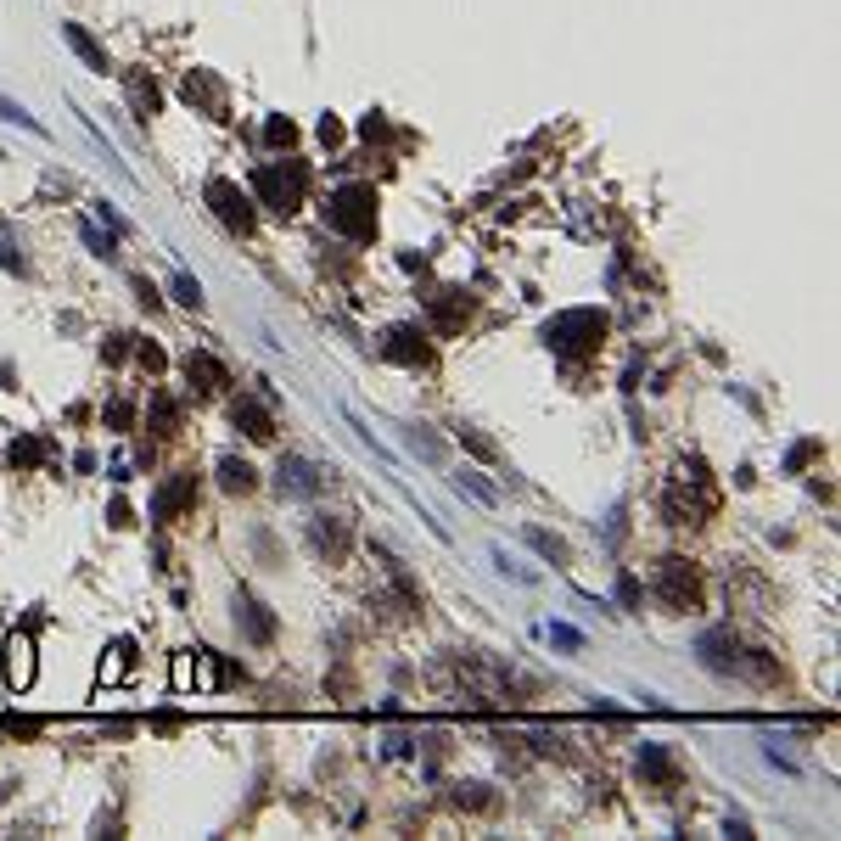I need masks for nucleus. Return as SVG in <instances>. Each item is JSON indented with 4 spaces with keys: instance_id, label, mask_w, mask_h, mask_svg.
Returning a JSON list of instances; mask_svg holds the SVG:
<instances>
[{
    "instance_id": "nucleus-5",
    "label": "nucleus",
    "mask_w": 841,
    "mask_h": 841,
    "mask_svg": "<svg viewBox=\"0 0 841 841\" xmlns=\"http://www.w3.org/2000/svg\"><path fill=\"white\" fill-rule=\"evenodd\" d=\"M202 197H208V208H214V214L225 219L230 230H236V236H247V230L258 225V214H253V197H247V191L236 186V180H225V174H214V180L202 186Z\"/></svg>"
},
{
    "instance_id": "nucleus-6",
    "label": "nucleus",
    "mask_w": 841,
    "mask_h": 841,
    "mask_svg": "<svg viewBox=\"0 0 841 841\" xmlns=\"http://www.w3.org/2000/svg\"><path fill=\"white\" fill-rule=\"evenodd\" d=\"M320 483H326V471L303 455H281V466H275V494H286V499H314Z\"/></svg>"
},
{
    "instance_id": "nucleus-10",
    "label": "nucleus",
    "mask_w": 841,
    "mask_h": 841,
    "mask_svg": "<svg viewBox=\"0 0 841 841\" xmlns=\"http://www.w3.org/2000/svg\"><path fill=\"white\" fill-rule=\"evenodd\" d=\"M236 623H242V634L253 645H270L275 640V617H270V606L258 595H247V589H236Z\"/></svg>"
},
{
    "instance_id": "nucleus-14",
    "label": "nucleus",
    "mask_w": 841,
    "mask_h": 841,
    "mask_svg": "<svg viewBox=\"0 0 841 841\" xmlns=\"http://www.w3.org/2000/svg\"><path fill=\"white\" fill-rule=\"evenodd\" d=\"M62 40L79 51V62H85L90 73H113V57H107V45L101 40H90V29L85 23H62Z\"/></svg>"
},
{
    "instance_id": "nucleus-1",
    "label": "nucleus",
    "mask_w": 841,
    "mask_h": 841,
    "mask_svg": "<svg viewBox=\"0 0 841 841\" xmlns=\"http://www.w3.org/2000/svg\"><path fill=\"white\" fill-rule=\"evenodd\" d=\"M253 191L264 197V208L270 214H298L303 208V191H309V169H303L298 157H286V163H258L253 174Z\"/></svg>"
},
{
    "instance_id": "nucleus-42",
    "label": "nucleus",
    "mask_w": 841,
    "mask_h": 841,
    "mask_svg": "<svg viewBox=\"0 0 841 841\" xmlns=\"http://www.w3.org/2000/svg\"><path fill=\"white\" fill-rule=\"evenodd\" d=\"M96 214H101V225H107V230H113V236H124V219H118V208H113V202H96Z\"/></svg>"
},
{
    "instance_id": "nucleus-22",
    "label": "nucleus",
    "mask_w": 841,
    "mask_h": 841,
    "mask_svg": "<svg viewBox=\"0 0 841 841\" xmlns=\"http://www.w3.org/2000/svg\"><path fill=\"white\" fill-rule=\"evenodd\" d=\"M735 668H746L757 679V685H769V679H780V662H774L769 651H746V656H735Z\"/></svg>"
},
{
    "instance_id": "nucleus-29",
    "label": "nucleus",
    "mask_w": 841,
    "mask_h": 841,
    "mask_svg": "<svg viewBox=\"0 0 841 841\" xmlns=\"http://www.w3.org/2000/svg\"><path fill=\"white\" fill-rule=\"evenodd\" d=\"M455 488H466V494H477L483 499V505H494V483H483V477H477V471H455Z\"/></svg>"
},
{
    "instance_id": "nucleus-35",
    "label": "nucleus",
    "mask_w": 841,
    "mask_h": 841,
    "mask_svg": "<svg viewBox=\"0 0 841 841\" xmlns=\"http://www.w3.org/2000/svg\"><path fill=\"white\" fill-rule=\"evenodd\" d=\"M129 421H135V410H129L124 399H113V404H107V427H113V432H129Z\"/></svg>"
},
{
    "instance_id": "nucleus-23",
    "label": "nucleus",
    "mask_w": 841,
    "mask_h": 841,
    "mask_svg": "<svg viewBox=\"0 0 841 841\" xmlns=\"http://www.w3.org/2000/svg\"><path fill=\"white\" fill-rule=\"evenodd\" d=\"M79 236H85V247H90L96 258H118V236H113V230H101V225H90V219H85V225H79Z\"/></svg>"
},
{
    "instance_id": "nucleus-43",
    "label": "nucleus",
    "mask_w": 841,
    "mask_h": 841,
    "mask_svg": "<svg viewBox=\"0 0 841 841\" xmlns=\"http://www.w3.org/2000/svg\"><path fill=\"white\" fill-rule=\"evenodd\" d=\"M320 141L337 146V141H343V124H337V118H320Z\"/></svg>"
},
{
    "instance_id": "nucleus-37",
    "label": "nucleus",
    "mask_w": 841,
    "mask_h": 841,
    "mask_svg": "<svg viewBox=\"0 0 841 841\" xmlns=\"http://www.w3.org/2000/svg\"><path fill=\"white\" fill-rule=\"evenodd\" d=\"M107 522H113V528H135V511H129V499H113V505H107Z\"/></svg>"
},
{
    "instance_id": "nucleus-16",
    "label": "nucleus",
    "mask_w": 841,
    "mask_h": 841,
    "mask_svg": "<svg viewBox=\"0 0 841 841\" xmlns=\"http://www.w3.org/2000/svg\"><path fill=\"white\" fill-rule=\"evenodd\" d=\"M186 376H191V387H202V393H219V387L230 382L214 354H186Z\"/></svg>"
},
{
    "instance_id": "nucleus-30",
    "label": "nucleus",
    "mask_w": 841,
    "mask_h": 841,
    "mask_svg": "<svg viewBox=\"0 0 841 841\" xmlns=\"http://www.w3.org/2000/svg\"><path fill=\"white\" fill-rule=\"evenodd\" d=\"M264 141H270V146H292V141H298V129L286 124V118H270V124H264Z\"/></svg>"
},
{
    "instance_id": "nucleus-34",
    "label": "nucleus",
    "mask_w": 841,
    "mask_h": 841,
    "mask_svg": "<svg viewBox=\"0 0 841 841\" xmlns=\"http://www.w3.org/2000/svg\"><path fill=\"white\" fill-rule=\"evenodd\" d=\"M813 455H819V443H813V438H802L797 449H791V455H785V471H802V466H808Z\"/></svg>"
},
{
    "instance_id": "nucleus-26",
    "label": "nucleus",
    "mask_w": 841,
    "mask_h": 841,
    "mask_svg": "<svg viewBox=\"0 0 841 841\" xmlns=\"http://www.w3.org/2000/svg\"><path fill=\"white\" fill-rule=\"evenodd\" d=\"M544 640L556 645V651H584V634L572 623H544Z\"/></svg>"
},
{
    "instance_id": "nucleus-36",
    "label": "nucleus",
    "mask_w": 841,
    "mask_h": 841,
    "mask_svg": "<svg viewBox=\"0 0 841 841\" xmlns=\"http://www.w3.org/2000/svg\"><path fill=\"white\" fill-rule=\"evenodd\" d=\"M152 421H157V432L169 438V432H174V404L169 399H152Z\"/></svg>"
},
{
    "instance_id": "nucleus-17",
    "label": "nucleus",
    "mask_w": 841,
    "mask_h": 841,
    "mask_svg": "<svg viewBox=\"0 0 841 841\" xmlns=\"http://www.w3.org/2000/svg\"><path fill=\"white\" fill-rule=\"evenodd\" d=\"M186 107H202V113H219V79L214 73H186V85H180Z\"/></svg>"
},
{
    "instance_id": "nucleus-9",
    "label": "nucleus",
    "mask_w": 841,
    "mask_h": 841,
    "mask_svg": "<svg viewBox=\"0 0 841 841\" xmlns=\"http://www.w3.org/2000/svg\"><path fill=\"white\" fill-rule=\"evenodd\" d=\"M230 427L242 432V438H253V443H270L275 438V415H270V404H258V399H236L230 404Z\"/></svg>"
},
{
    "instance_id": "nucleus-28",
    "label": "nucleus",
    "mask_w": 841,
    "mask_h": 841,
    "mask_svg": "<svg viewBox=\"0 0 841 841\" xmlns=\"http://www.w3.org/2000/svg\"><path fill=\"white\" fill-rule=\"evenodd\" d=\"M410 455H421V460H432V466H438V460H443V443L427 438V427H410Z\"/></svg>"
},
{
    "instance_id": "nucleus-7",
    "label": "nucleus",
    "mask_w": 841,
    "mask_h": 841,
    "mask_svg": "<svg viewBox=\"0 0 841 841\" xmlns=\"http://www.w3.org/2000/svg\"><path fill=\"white\" fill-rule=\"evenodd\" d=\"M382 359H393V365H427L432 359V343L421 326H387L382 331Z\"/></svg>"
},
{
    "instance_id": "nucleus-32",
    "label": "nucleus",
    "mask_w": 841,
    "mask_h": 841,
    "mask_svg": "<svg viewBox=\"0 0 841 841\" xmlns=\"http://www.w3.org/2000/svg\"><path fill=\"white\" fill-rule=\"evenodd\" d=\"M455 802H466V808H494V797H488V785H460Z\"/></svg>"
},
{
    "instance_id": "nucleus-44",
    "label": "nucleus",
    "mask_w": 841,
    "mask_h": 841,
    "mask_svg": "<svg viewBox=\"0 0 841 841\" xmlns=\"http://www.w3.org/2000/svg\"><path fill=\"white\" fill-rule=\"evenodd\" d=\"M606 539H623V505H612V516H606Z\"/></svg>"
},
{
    "instance_id": "nucleus-33",
    "label": "nucleus",
    "mask_w": 841,
    "mask_h": 841,
    "mask_svg": "<svg viewBox=\"0 0 841 841\" xmlns=\"http://www.w3.org/2000/svg\"><path fill=\"white\" fill-rule=\"evenodd\" d=\"M460 443H466V449H471V455H477V460H494V443H488V438H483V432H471V427H460Z\"/></svg>"
},
{
    "instance_id": "nucleus-13",
    "label": "nucleus",
    "mask_w": 841,
    "mask_h": 841,
    "mask_svg": "<svg viewBox=\"0 0 841 841\" xmlns=\"http://www.w3.org/2000/svg\"><path fill=\"white\" fill-rule=\"evenodd\" d=\"M309 544L326 561H343L348 556V528L337 522V516H309Z\"/></svg>"
},
{
    "instance_id": "nucleus-31",
    "label": "nucleus",
    "mask_w": 841,
    "mask_h": 841,
    "mask_svg": "<svg viewBox=\"0 0 841 841\" xmlns=\"http://www.w3.org/2000/svg\"><path fill=\"white\" fill-rule=\"evenodd\" d=\"M0 264H6L12 275H23V270H29V264H23V253H17V242L6 236V230H0Z\"/></svg>"
},
{
    "instance_id": "nucleus-25",
    "label": "nucleus",
    "mask_w": 841,
    "mask_h": 841,
    "mask_svg": "<svg viewBox=\"0 0 841 841\" xmlns=\"http://www.w3.org/2000/svg\"><path fill=\"white\" fill-rule=\"evenodd\" d=\"M169 292H174V303H186V309H202V281H197V275L180 270V275L169 281Z\"/></svg>"
},
{
    "instance_id": "nucleus-38",
    "label": "nucleus",
    "mask_w": 841,
    "mask_h": 841,
    "mask_svg": "<svg viewBox=\"0 0 841 841\" xmlns=\"http://www.w3.org/2000/svg\"><path fill=\"white\" fill-rule=\"evenodd\" d=\"M359 135H365V141H387V124H382V113H365V118H359Z\"/></svg>"
},
{
    "instance_id": "nucleus-11",
    "label": "nucleus",
    "mask_w": 841,
    "mask_h": 841,
    "mask_svg": "<svg viewBox=\"0 0 841 841\" xmlns=\"http://www.w3.org/2000/svg\"><path fill=\"white\" fill-rule=\"evenodd\" d=\"M191 499H197V483H191V471H180V477H169V483L152 494V522H174V516L186 511Z\"/></svg>"
},
{
    "instance_id": "nucleus-41",
    "label": "nucleus",
    "mask_w": 841,
    "mask_h": 841,
    "mask_svg": "<svg viewBox=\"0 0 841 841\" xmlns=\"http://www.w3.org/2000/svg\"><path fill=\"white\" fill-rule=\"evenodd\" d=\"M617 600H623L628 612H634V606H640V584H634V578H628V572H623V578H617Z\"/></svg>"
},
{
    "instance_id": "nucleus-45",
    "label": "nucleus",
    "mask_w": 841,
    "mask_h": 841,
    "mask_svg": "<svg viewBox=\"0 0 841 841\" xmlns=\"http://www.w3.org/2000/svg\"><path fill=\"white\" fill-rule=\"evenodd\" d=\"M141 365H146V371H163V348L141 343Z\"/></svg>"
},
{
    "instance_id": "nucleus-40",
    "label": "nucleus",
    "mask_w": 841,
    "mask_h": 841,
    "mask_svg": "<svg viewBox=\"0 0 841 841\" xmlns=\"http://www.w3.org/2000/svg\"><path fill=\"white\" fill-rule=\"evenodd\" d=\"M191 679H197V656H191V651H186V656H180V662H174V685L186 690V685H191Z\"/></svg>"
},
{
    "instance_id": "nucleus-18",
    "label": "nucleus",
    "mask_w": 841,
    "mask_h": 841,
    "mask_svg": "<svg viewBox=\"0 0 841 841\" xmlns=\"http://www.w3.org/2000/svg\"><path fill=\"white\" fill-rule=\"evenodd\" d=\"M135 673V640H113L107 645V662H101V685H118Z\"/></svg>"
},
{
    "instance_id": "nucleus-24",
    "label": "nucleus",
    "mask_w": 841,
    "mask_h": 841,
    "mask_svg": "<svg viewBox=\"0 0 841 841\" xmlns=\"http://www.w3.org/2000/svg\"><path fill=\"white\" fill-rule=\"evenodd\" d=\"M129 101H135V113H146V118L157 113V85L146 73H129Z\"/></svg>"
},
{
    "instance_id": "nucleus-21",
    "label": "nucleus",
    "mask_w": 841,
    "mask_h": 841,
    "mask_svg": "<svg viewBox=\"0 0 841 841\" xmlns=\"http://www.w3.org/2000/svg\"><path fill=\"white\" fill-rule=\"evenodd\" d=\"M432 314H438V331H455L471 314V303H466V292H438V298H432Z\"/></svg>"
},
{
    "instance_id": "nucleus-2",
    "label": "nucleus",
    "mask_w": 841,
    "mask_h": 841,
    "mask_svg": "<svg viewBox=\"0 0 841 841\" xmlns=\"http://www.w3.org/2000/svg\"><path fill=\"white\" fill-rule=\"evenodd\" d=\"M326 225L348 242H371L376 236V191L371 186H343L326 197Z\"/></svg>"
},
{
    "instance_id": "nucleus-19",
    "label": "nucleus",
    "mask_w": 841,
    "mask_h": 841,
    "mask_svg": "<svg viewBox=\"0 0 841 841\" xmlns=\"http://www.w3.org/2000/svg\"><path fill=\"white\" fill-rule=\"evenodd\" d=\"M253 483H258V471L247 466V460H236V455L219 460V488H225V494H253Z\"/></svg>"
},
{
    "instance_id": "nucleus-20",
    "label": "nucleus",
    "mask_w": 841,
    "mask_h": 841,
    "mask_svg": "<svg viewBox=\"0 0 841 841\" xmlns=\"http://www.w3.org/2000/svg\"><path fill=\"white\" fill-rule=\"evenodd\" d=\"M522 539L539 550L544 561H556V567H572V550H567V539L561 533H544V528H522Z\"/></svg>"
},
{
    "instance_id": "nucleus-3",
    "label": "nucleus",
    "mask_w": 841,
    "mask_h": 841,
    "mask_svg": "<svg viewBox=\"0 0 841 841\" xmlns=\"http://www.w3.org/2000/svg\"><path fill=\"white\" fill-rule=\"evenodd\" d=\"M600 337H606V314L600 309H567V314H556L550 326H544V343L556 348V354H595L600 348Z\"/></svg>"
},
{
    "instance_id": "nucleus-4",
    "label": "nucleus",
    "mask_w": 841,
    "mask_h": 841,
    "mask_svg": "<svg viewBox=\"0 0 841 841\" xmlns=\"http://www.w3.org/2000/svg\"><path fill=\"white\" fill-rule=\"evenodd\" d=\"M656 600L668 606V612H701V572L696 561H679L668 556L656 567Z\"/></svg>"
},
{
    "instance_id": "nucleus-8",
    "label": "nucleus",
    "mask_w": 841,
    "mask_h": 841,
    "mask_svg": "<svg viewBox=\"0 0 841 841\" xmlns=\"http://www.w3.org/2000/svg\"><path fill=\"white\" fill-rule=\"evenodd\" d=\"M0 673H6V685L12 690L34 685V640L29 634H12V640L0 645Z\"/></svg>"
},
{
    "instance_id": "nucleus-12",
    "label": "nucleus",
    "mask_w": 841,
    "mask_h": 841,
    "mask_svg": "<svg viewBox=\"0 0 841 841\" xmlns=\"http://www.w3.org/2000/svg\"><path fill=\"white\" fill-rule=\"evenodd\" d=\"M696 656H701L707 673H729L735 668V634H729V628H707L696 640Z\"/></svg>"
},
{
    "instance_id": "nucleus-27",
    "label": "nucleus",
    "mask_w": 841,
    "mask_h": 841,
    "mask_svg": "<svg viewBox=\"0 0 841 841\" xmlns=\"http://www.w3.org/2000/svg\"><path fill=\"white\" fill-rule=\"evenodd\" d=\"M0 118H12V124H17V129H29V135H45V124H40V118H34L29 107H17L12 96H0Z\"/></svg>"
},
{
    "instance_id": "nucleus-15",
    "label": "nucleus",
    "mask_w": 841,
    "mask_h": 841,
    "mask_svg": "<svg viewBox=\"0 0 841 841\" xmlns=\"http://www.w3.org/2000/svg\"><path fill=\"white\" fill-rule=\"evenodd\" d=\"M634 763H640V774H645V780H656V785H673V780H679V769H673V752H668V746H656V741H640V757H634Z\"/></svg>"
},
{
    "instance_id": "nucleus-39",
    "label": "nucleus",
    "mask_w": 841,
    "mask_h": 841,
    "mask_svg": "<svg viewBox=\"0 0 841 841\" xmlns=\"http://www.w3.org/2000/svg\"><path fill=\"white\" fill-rule=\"evenodd\" d=\"M12 460H17V466H34V460H40V443H34V438H17V443H12Z\"/></svg>"
}]
</instances>
